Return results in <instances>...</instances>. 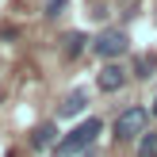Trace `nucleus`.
<instances>
[{"label":"nucleus","mask_w":157,"mask_h":157,"mask_svg":"<svg viewBox=\"0 0 157 157\" xmlns=\"http://www.w3.org/2000/svg\"><path fill=\"white\" fill-rule=\"evenodd\" d=\"M146 123H150V111L146 107H127V111H119V119H115V142H134V138L146 134Z\"/></svg>","instance_id":"3"},{"label":"nucleus","mask_w":157,"mask_h":157,"mask_svg":"<svg viewBox=\"0 0 157 157\" xmlns=\"http://www.w3.org/2000/svg\"><path fill=\"white\" fill-rule=\"evenodd\" d=\"M31 150H50V146H58V127L54 123H42V127H35L31 130Z\"/></svg>","instance_id":"6"},{"label":"nucleus","mask_w":157,"mask_h":157,"mask_svg":"<svg viewBox=\"0 0 157 157\" xmlns=\"http://www.w3.org/2000/svg\"><path fill=\"white\" fill-rule=\"evenodd\" d=\"M119 4H130V0H119Z\"/></svg>","instance_id":"12"},{"label":"nucleus","mask_w":157,"mask_h":157,"mask_svg":"<svg viewBox=\"0 0 157 157\" xmlns=\"http://www.w3.org/2000/svg\"><path fill=\"white\" fill-rule=\"evenodd\" d=\"M138 157H157V130H146L138 138Z\"/></svg>","instance_id":"9"},{"label":"nucleus","mask_w":157,"mask_h":157,"mask_svg":"<svg viewBox=\"0 0 157 157\" xmlns=\"http://www.w3.org/2000/svg\"><path fill=\"white\" fill-rule=\"evenodd\" d=\"M92 50H96L100 61H115V58H123V54L130 50V35L123 27H104L96 38H92Z\"/></svg>","instance_id":"2"},{"label":"nucleus","mask_w":157,"mask_h":157,"mask_svg":"<svg viewBox=\"0 0 157 157\" xmlns=\"http://www.w3.org/2000/svg\"><path fill=\"white\" fill-rule=\"evenodd\" d=\"M65 4H69V0H46V8H42V12H46V19H58V15L65 12Z\"/></svg>","instance_id":"10"},{"label":"nucleus","mask_w":157,"mask_h":157,"mask_svg":"<svg viewBox=\"0 0 157 157\" xmlns=\"http://www.w3.org/2000/svg\"><path fill=\"white\" fill-rule=\"evenodd\" d=\"M127 77H130V73H127V69L119 65V61H104V69L96 73V88L111 96V92H119L123 84H127Z\"/></svg>","instance_id":"4"},{"label":"nucleus","mask_w":157,"mask_h":157,"mask_svg":"<svg viewBox=\"0 0 157 157\" xmlns=\"http://www.w3.org/2000/svg\"><path fill=\"white\" fill-rule=\"evenodd\" d=\"M100 130H104V119H84V123H77L65 138H58L54 150H58L61 157H77V153H84V150H92V142L100 138Z\"/></svg>","instance_id":"1"},{"label":"nucleus","mask_w":157,"mask_h":157,"mask_svg":"<svg viewBox=\"0 0 157 157\" xmlns=\"http://www.w3.org/2000/svg\"><path fill=\"white\" fill-rule=\"evenodd\" d=\"M153 69H157V58H153V54H138V58H134V77H138V81L153 77Z\"/></svg>","instance_id":"8"},{"label":"nucleus","mask_w":157,"mask_h":157,"mask_svg":"<svg viewBox=\"0 0 157 157\" xmlns=\"http://www.w3.org/2000/svg\"><path fill=\"white\" fill-rule=\"evenodd\" d=\"M150 115H157V92H153V107H150Z\"/></svg>","instance_id":"11"},{"label":"nucleus","mask_w":157,"mask_h":157,"mask_svg":"<svg viewBox=\"0 0 157 157\" xmlns=\"http://www.w3.org/2000/svg\"><path fill=\"white\" fill-rule=\"evenodd\" d=\"M84 107H88V92H84V88H73L65 100H61L58 115H61V119H73V115H81V111H84Z\"/></svg>","instance_id":"5"},{"label":"nucleus","mask_w":157,"mask_h":157,"mask_svg":"<svg viewBox=\"0 0 157 157\" xmlns=\"http://www.w3.org/2000/svg\"><path fill=\"white\" fill-rule=\"evenodd\" d=\"M84 50H88V35H84V31H69V35L61 38V54H65L69 61H73V58H81Z\"/></svg>","instance_id":"7"}]
</instances>
